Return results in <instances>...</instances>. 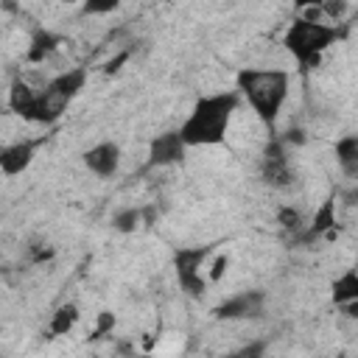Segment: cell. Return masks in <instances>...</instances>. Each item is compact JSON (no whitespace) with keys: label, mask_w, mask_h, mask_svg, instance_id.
Listing matches in <instances>:
<instances>
[{"label":"cell","mask_w":358,"mask_h":358,"mask_svg":"<svg viewBox=\"0 0 358 358\" xmlns=\"http://www.w3.org/2000/svg\"><path fill=\"white\" fill-rule=\"evenodd\" d=\"M238 109V95L235 92H215L204 95L196 101L185 123L179 126V134L185 145H215L224 143L229 120Z\"/></svg>","instance_id":"6da1fadb"},{"label":"cell","mask_w":358,"mask_h":358,"mask_svg":"<svg viewBox=\"0 0 358 358\" xmlns=\"http://www.w3.org/2000/svg\"><path fill=\"white\" fill-rule=\"evenodd\" d=\"M338 31L330 25V20H313V17H296L291 28L285 31V48L302 67L319 64L322 53L336 42Z\"/></svg>","instance_id":"3957f363"},{"label":"cell","mask_w":358,"mask_h":358,"mask_svg":"<svg viewBox=\"0 0 358 358\" xmlns=\"http://www.w3.org/2000/svg\"><path fill=\"white\" fill-rule=\"evenodd\" d=\"M210 249H179L176 252V277L179 285L187 294H201L207 285L204 277V260H207Z\"/></svg>","instance_id":"5b68a950"},{"label":"cell","mask_w":358,"mask_h":358,"mask_svg":"<svg viewBox=\"0 0 358 358\" xmlns=\"http://www.w3.org/2000/svg\"><path fill=\"white\" fill-rule=\"evenodd\" d=\"M336 159L347 176H358V137H344L336 145Z\"/></svg>","instance_id":"8fae6325"},{"label":"cell","mask_w":358,"mask_h":358,"mask_svg":"<svg viewBox=\"0 0 358 358\" xmlns=\"http://www.w3.org/2000/svg\"><path fill=\"white\" fill-rule=\"evenodd\" d=\"M333 224H336V218H333V201H324V207L313 215V229L310 232H322V229H327Z\"/></svg>","instance_id":"5bb4252c"},{"label":"cell","mask_w":358,"mask_h":358,"mask_svg":"<svg viewBox=\"0 0 358 358\" xmlns=\"http://www.w3.org/2000/svg\"><path fill=\"white\" fill-rule=\"evenodd\" d=\"M31 157H34V145H31V143H14V145H6L3 154H0L3 173H6V176L20 173L22 168H28Z\"/></svg>","instance_id":"9c48e42d"},{"label":"cell","mask_w":358,"mask_h":358,"mask_svg":"<svg viewBox=\"0 0 358 358\" xmlns=\"http://www.w3.org/2000/svg\"><path fill=\"white\" fill-rule=\"evenodd\" d=\"M238 90L255 109V115L263 123H274L280 117V109L288 98V73L285 70H241L238 73Z\"/></svg>","instance_id":"7a4b0ae2"},{"label":"cell","mask_w":358,"mask_h":358,"mask_svg":"<svg viewBox=\"0 0 358 358\" xmlns=\"http://www.w3.org/2000/svg\"><path fill=\"white\" fill-rule=\"evenodd\" d=\"M84 87V70H70V73H62L56 78H50L42 92H36V101H34V109L28 117L34 120H53L59 117L67 103L78 95V90Z\"/></svg>","instance_id":"277c9868"},{"label":"cell","mask_w":358,"mask_h":358,"mask_svg":"<svg viewBox=\"0 0 358 358\" xmlns=\"http://www.w3.org/2000/svg\"><path fill=\"white\" fill-rule=\"evenodd\" d=\"M263 350H266V344L263 341H255V344H246V347L229 352L227 358H263Z\"/></svg>","instance_id":"9a60e30c"},{"label":"cell","mask_w":358,"mask_h":358,"mask_svg":"<svg viewBox=\"0 0 358 358\" xmlns=\"http://www.w3.org/2000/svg\"><path fill=\"white\" fill-rule=\"evenodd\" d=\"M76 319H78V310H76V305H62L56 313H53V322H50V330L53 333H67L73 324H76Z\"/></svg>","instance_id":"7c38bea8"},{"label":"cell","mask_w":358,"mask_h":358,"mask_svg":"<svg viewBox=\"0 0 358 358\" xmlns=\"http://www.w3.org/2000/svg\"><path fill=\"white\" fill-rule=\"evenodd\" d=\"M260 310H263V294L241 291L232 299L221 302L215 308V316L218 319H252V316H260Z\"/></svg>","instance_id":"8992f818"},{"label":"cell","mask_w":358,"mask_h":358,"mask_svg":"<svg viewBox=\"0 0 358 358\" xmlns=\"http://www.w3.org/2000/svg\"><path fill=\"white\" fill-rule=\"evenodd\" d=\"M185 140L176 131H165V134H157V140L151 143V151H148V162L151 165H171V162H179L182 154H185Z\"/></svg>","instance_id":"ba28073f"},{"label":"cell","mask_w":358,"mask_h":358,"mask_svg":"<svg viewBox=\"0 0 358 358\" xmlns=\"http://www.w3.org/2000/svg\"><path fill=\"white\" fill-rule=\"evenodd\" d=\"M137 221H140V213H137V210H126V213H120V215L115 218L117 229H134Z\"/></svg>","instance_id":"2e32d148"},{"label":"cell","mask_w":358,"mask_h":358,"mask_svg":"<svg viewBox=\"0 0 358 358\" xmlns=\"http://www.w3.org/2000/svg\"><path fill=\"white\" fill-rule=\"evenodd\" d=\"M59 39L53 36V34H48V31H39L36 36H34V42H31V59L34 62H39V59H45L50 50H53V45H56Z\"/></svg>","instance_id":"4fadbf2b"},{"label":"cell","mask_w":358,"mask_h":358,"mask_svg":"<svg viewBox=\"0 0 358 358\" xmlns=\"http://www.w3.org/2000/svg\"><path fill=\"white\" fill-rule=\"evenodd\" d=\"M333 302L341 308L358 302V271H347L333 282Z\"/></svg>","instance_id":"30bf717a"},{"label":"cell","mask_w":358,"mask_h":358,"mask_svg":"<svg viewBox=\"0 0 358 358\" xmlns=\"http://www.w3.org/2000/svg\"><path fill=\"white\" fill-rule=\"evenodd\" d=\"M84 165L95 176H101V179L112 176L117 171V165H120V148H117V143H98V145H92L84 154Z\"/></svg>","instance_id":"52a82bcc"}]
</instances>
